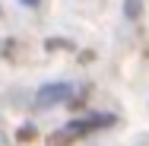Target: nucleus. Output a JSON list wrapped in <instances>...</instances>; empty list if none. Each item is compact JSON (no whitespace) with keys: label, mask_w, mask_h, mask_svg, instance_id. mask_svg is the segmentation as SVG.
I'll return each mask as SVG.
<instances>
[{"label":"nucleus","mask_w":149,"mask_h":146,"mask_svg":"<svg viewBox=\"0 0 149 146\" xmlns=\"http://www.w3.org/2000/svg\"><path fill=\"white\" fill-rule=\"evenodd\" d=\"M127 16H130V19L140 16V0H127Z\"/></svg>","instance_id":"nucleus-3"},{"label":"nucleus","mask_w":149,"mask_h":146,"mask_svg":"<svg viewBox=\"0 0 149 146\" xmlns=\"http://www.w3.org/2000/svg\"><path fill=\"white\" fill-rule=\"evenodd\" d=\"M22 3H26V6H38V0H22Z\"/></svg>","instance_id":"nucleus-5"},{"label":"nucleus","mask_w":149,"mask_h":146,"mask_svg":"<svg viewBox=\"0 0 149 146\" xmlns=\"http://www.w3.org/2000/svg\"><path fill=\"white\" fill-rule=\"evenodd\" d=\"M32 137H35V130H32V127H22V130H19V140H26V143H29Z\"/></svg>","instance_id":"nucleus-4"},{"label":"nucleus","mask_w":149,"mask_h":146,"mask_svg":"<svg viewBox=\"0 0 149 146\" xmlns=\"http://www.w3.org/2000/svg\"><path fill=\"white\" fill-rule=\"evenodd\" d=\"M111 124H114V115H92V117H83V121H70L67 127H60L48 137V146H73L86 133L98 130V127H111Z\"/></svg>","instance_id":"nucleus-1"},{"label":"nucleus","mask_w":149,"mask_h":146,"mask_svg":"<svg viewBox=\"0 0 149 146\" xmlns=\"http://www.w3.org/2000/svg\"><path fill=\"white\" fill-rule=\"evenodd\" d=\"M70 95H73V86H67V83H51V86H41V89H38L35 102H38L41 108H51V105L67 102Z\"/></svg>","instance_id":"nucleus-2"}]
</instances>
